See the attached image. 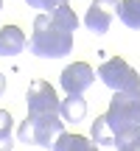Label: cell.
Listing matches in <instances>:
<instances>
[{"label":"cell","mask_w":140,"mask_h":151,"mask_svg":"<svg viewBox=\"0 0 140 151\" xmlns=\"http://www.w3.org/2000/svg\"><path fill=\"white\" fill-rule=\"evenodd\" d=\"M115 146H118V151H140V132H137V134H132V137L118 140Z\"/></svg>","instance_id":"obj_15"},{"label":"cell","mask_w":140,"mask_h":151,"mask_svg":"<svg viewBox=\"0 0 140 151\" xmlns=\"http://www.w3.org/2000/svg\"><path fill=\"white\" fill-rule=\"evenodd\" d=\"M59 115H62V120H73V123H79V120L87 118V101L81 95H67L65 101H62Z\"/></svg>","instance_id":"obj_9"},{"label":"cell","mask_w":140,"mask_h":151,"mask_svg":"<svg viewBox=\"0 0 140 151\" xmlns=\"http://www.w3.org/2000/svg\"><path fill=\"white\" fill-rule=\"evenodd\" d=\"M98 78H101L112 92H140L137 70H132L121 56H112V59L104 62V65L98 67Z\"/></svg>","instance_id":"obj_4"},{"label":"cell","mask_w":140,"mask_h":151,"mask_svg":"<svg viewBox=\"0 0 140 151\" xmlns=\"http://www.w3.org/2000/svg\"><path fill=\"white\" fill-rule=\"evenodd\" d=\"M0 11H3V0H0Z\"/></svg>","instance_id":"obj_17"},{"label":"cell","mask_w":140,"mask_h":151,"mask_svg":"<svg viewBox=\"0 0 140 151\" xmlns=\"http://www.w3.org/2000/svg\"><path fill=\"white\" fill-rule=\"evenodd\" d=\"M118 6H121L118 0H92V6L84 14V25L92 34H107L115 14H118Z\"/></svg>","instance_id":"obj_7"},{"label":"cell","mask_w":140,"mask_h":151,"mask_svg":"<svg viewBox=\"0 0 140 151\" xmlns=\"http://www.w3.org/2000/svg\"><path fill=\"white\" fill-rule=\"evenodd\" d=\"M90 140L95 143V146H115V134H112V129H109V123H107V115H98V118L92 120Z\"/></svg>","instance_id":"obj_12"},{"label":"cell","mask_w":140,"mask_h":151,"mask_svg":"<svg viewBox=\"0 0 140 151\" xmlns=\"http://www.w3.org/2000/svg\"><path fill=\"white\" fill-rule=\"evenodd\" d=\"M3 90H6V76L0 73V95H3Z\"/></svg>","instance_id":"obj_16"},{"label":"cell","mask_w":140,"mask_h":151,"mask_svg":"<svg viewBox=\"0 0 140 151\" xmlns=\"http://www.w3.org/2000/svg\"><path fill=\"white\" fill-rule=\"evenodd\" d=\"M118 17L126 28L140 31V0H121L118 6Z\"/></svg>","instance_id":"obj_11"},{"label":"cell","mask_w":140,"mask_h":151,"mask_svg":"<svg viewBox=\"0 0 140 151\" xmlns=\"http://www.w3.org/2000/svg\"><path fill=\"white\" fill-rule=\"evenodd\" d=\"M107 123L115 143L140 132V92H115L107 109Z\"/></svg>","instance_id":"obj_2"},{"label":"cell","mask_w":140,"mask_h":151,"mask_svg":"<svg viewBox=\"0 0 140 151\" xmlns=\"http://www.w3.org/2000/svg\"><path fill=\"white\" fill-rule=\"evenodd\" d=\"M53 151H98V146L81 134H59Z\"/></svg>","instance_id":"obj_10"},{"label":"cell","mask_w":140,"mask_h":151,"mask_svg":"<svg viewBox=\"0 0 140 151\" xmlns=\"http://www.w3.org/2000/svg\"><path fill=\"white\" fill-rule=\"evenodd\" d=\"M25 45H28V39L17 25L0 28V56H17V53L25 50Z\"/></svg>","instance_id":"obj_8"},{"label":"cell","mask_w":140,"mask_h":151,"mask_svg":"<svg viewBox=\"0 0 140 151\" xmlns=\"http://www.w3.org/2000/svg\"><path fill=\"white\" fill-rule=\"evenodd\" d=\"M79 28V17L70 6H59L51 14H37L34 34L28 39V50L42 59H62L73 50V31Z\"/></svg>","instance_id":"obj_1"},{"label":"cell","mask_w":140,"mask_h":151,"mask_svg":"<svg viewBox=\"0 0 140 151\" xmlns=\"http://www.w3.org/2000/svg\"><path fill=\"white\" fill-rule=\"evenodd\" d=\"M11 115L0 109V151H11Z\"/></svg>","instance_id":"obj_13"},{"label":"cell","mask_w":140,"mask_h":151,"mask_svg":"<svg viewBox=\"0 0 140 151\" xmlns=\"http://www.w3.org/2000/svg\"><path fill=\"white\" fill-rule=\"evenodd\" d=\"M59 134H65V120L53 112H28V118L17 129V140L25 146H56Z\"/></svg>","instance_id":"obj_3"},{"label":"cell","mask_w":140,"mask_h":151,"mask_svg":"<svg viewBox=\"0 0 140 151\" xmlns=\"http://www.w3.org/2000/svg\"><path fill=\"white\" fill-rule=\"evenodd\" d=\"M25 101H28V112H53V115H59V109H62V101L56 98L53 87L42 78L28 84Z\"/></svg>","instance_id":"obj_5"},{"label":"cell","mask_w":140,"mask_h":151,"mask_svg":"<svg viewBox=\"0 0 140 151\" xmlns=\"http://www.w3.org/2000/svg\"><path fill=\"white\" fill-rule=\"evenodd\" d=\"M25 3L31 6V9H42L45 14H51L53 9H59V6H65L67 0H25Z\"/></svg>","instance_id":"obj_14"},{"label":"cell","mask_w":140,"mask_h":151,"mask_svg":"<svg viewBox=\"0 0 140 151\" xmlns=\"http://www.w3.org/2000/svg\"><path fill=\"white\" fill-rule=\"evenodd\" d=\"M92 78H95V73H92V67L87 65V62H73V65H67L65 70H62V76H59L62 90H65L67 95H84V92L90 90Z\"/></svg>","instance_id":"obj_6"}]
</instances>
